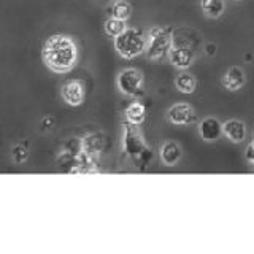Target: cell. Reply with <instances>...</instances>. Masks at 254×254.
Instances as JSON below:
<instances>
[{
  "mask_svg": "<svg viewBox=\"0 0 254 254\" xmlns=\"http://www.w3.org/2000/svg\"><path fill=\"white\" fill-rule=\"evenodd\" d=\"M42 58L45 65L54 73H68L78 62V46L71 37L56 34L45 42Z\"/></svg>",
  "mask_w": 254,
  "mask_h": 254,
  "instance_id": "cell-1",
  "label": "cell"
},
{
  "mask_svg": "<svg viewBox=\"0 0 254 254\" xmlns=\"http://www.w3.org/2000/svg\"><path fill=\"white\" fill-rule=\"evenodd\" d=\"M115 50L124 59L138 58L146 50V35L137 27H127L115 38Z\"/></svg>",
  "mask_w": 254,
  "mask_h": 254,
  "instance_id": "cell-2",
  "label": "cell"
},
{
  "mask_svg": "<svg viewBox=\"0 0 254 254\" xmlns=\"http://www.w3.org/2000/svg\"><path fill=\"white\" fill-rule=\"evenodd\" d=\"M173 46V30L170 27H151L146 37L145 53L151 61H159L164 56H169Z\"/></svg>",
  "mask_w": 254,
  "mask_h": 254,
  "instance_id": "cell-3",
  "label": "cell"
},
{
  "mask_svg": "<svg viewBox=\"0 0 254 254\" xmlns=\"http://www.w3.org/2000/svg\"><path fill=\"white\" fill-rule=\"evenodd\" d=\"M116 86L119 92L127 97L138 99L145 95V78L138 68H124L119 71Z\"/></svg>",
  "mask_w": 254,
  "mask_h": 254,
  "instance_id": "cell-4",
  "label": "cell"
},
{
  "mask_svg": "<svg viewBox=\"0 0 254 254\" xmlns=\"http://www.w3.org/2000/svg\"><path fill=\"white\" fill-rule=\"evenodd\" d=\"M148 148L143 133L138 129V126L126 123L123 126V151L126 156L129 157H137L141 151H145Z\"/></svg>",
  "mask_w": 254,
  "mask_h": 254,
  "instance_id": "cell-5",
  "label": "cell"
},
{
  "mask_svg": "<svg viewBox=\"0 0 254 254\" xmlns=\"http://www.w3.org/2000/svg\"><path fill=\"white\" fill-rule=\"evenodd\" d=\"M165 116L172 124L186 126L195 121V110L190 107L188 102H177L167 110Z\"/></svg>",
  "mask_w": 254,
  "mask_h": 254,
  "instance_id": "cell-6",
  "label": "cell"
},
{
  "mask_svg": "<svg viewBox=\"0 0 254 254\" xmlns=\"http://www.w3.org/2000/svg\"><path fill=\"white\" fill-rule=\"evenodd\" d=\"M61 95L67 105L79 107L86 97L84 84L79 81V79H70V81H65L61 87Z\"/></svg>",
  "mask_w": 254,
  "mask_h": 254,
  "instance_id": "cell-7",
  "label": "cell"
},
{
  "mask_svg": "<svg viewBox=\"0 0 254 254\" xmlns=\"http://www.w3.org/2000/svg\"><path fill=\"white\" fill-rule=\"evenodd\" d=\"M169 61L173 67H177L180 70H188L194 62V53L189 46H172V50L169 51Z\"/></svg>",
  "mask_w": 254,
  "mask_h": 254,
  "instance_id": "cell-8",
  "label": "cell"
},
{
  "mask_svg": "<svg viewBox=\"0 0 254 254\" xmlns=\"http://www.w3.org/2000/svg\"><path fill=\"white\" fill-rule=\"evenodd\" d=\"M198 133L203 141H216L222 135V124L216 118L208 116L202 119L200 126H198Z\"/></svg>",
  "mask_w": 254,
  "mask_h": 254,
  "instance_id": "cell-9",
  "label": "cell"
},
{
  "mask_svg": "<svg viewBox=\"0 0 254 254\" xmlns=\"http://www.w3.org/2000/svg\"><path fill=\"white\" fill-rule=\"evenodd\" d=\"M222 133L232 143H242L246 137V126L240 119H229L222 124Z\"/></svg>",
  "mask_w": 254,
  "mask_h": 254,
  "instance_id": "cell-10",
  "label": "cell"
},
{
  "mask_svg": "<svg viewBox=\"0 0 254 254\" xmlns=\"http://www.w3.org/2000/svg\"><path fill=\"white\" fill-rule=\"evenodd\" d=\"M245 83H246V76H245V71L240 67H230L226 71V75L222 76V86H224L227 91L242 89Z\"/></svg>",
  "mask_w": 254,
  "mask_h": 254,
  "instance_id": "cell-11",
  "label": "cell"
},
{
  "mask_svg": "<svg viewBox=\"0 0 254 254\" xmlns=\"http://www.w3.org/2000/svg\"><path fill=\"white\" fill-rule=\"evenodd\" d=\"M181 157V148L177 141L167 140L161 146V159L165 165H175Z\"/></svg>",
  "mask_w": 254,
  "mask_h": 254,
  "instance_id": "cell-12",
  "label": "cell"
},
{
  "mask_svg": "<svg viewBox=\"0 0 254 254\" xmlns=\"http://www.w3.org/2000/svg\"><path fill=\"white\" fill-rule=\"evenodd\" d=\"M145 118H146V108L138 100L132 102L130 105L126 108V121L127 123L140 126L145 123Z\"/></svg>",
  "mask_w": 254,
  "mask_h": 254,
  "instance_id": "cell-13",
  "label": "cell"
},
{
  "mask_svg": "<svg viewBox=\"0 0 254 254\" xmlns=\"http://www.w3.org/2000/svg\"><path fill=\"white\" fill-rule=\"evenodd\" d=\"M175 86H177V89L183 94H192L197 87V79L192 73L183 70L177 75V78H175Z\"/></svg>",
  "mask_w": 254,
  "mask_h": 254,
  "instance_id": "cell-14",
  "label": "cell"
},
{
  "mask_svg": "<svg viewBox=\"0 0 254 254\" xmlns=\"http://www.w3.org/2000/svg\"><path fill=\"white\" fill-rule=\"evenodd\" d=\"M200 8L206 18L218 19L219 16L224 13L226 3H224V0H200Z\"/></svg>",
  "mask_w": 254,
  "mask_h": 254,
  "instance_id": "cell-15",
  "label": "cell"
},
{
  "mask_svg": "<svg viewBox=\"0 0 254 254\" xmlns=\"http://www.w3.org/2000/svg\"><path fill=\"white\" fill-rule=\"evenodd\" d=\"M103 29H105V34L107 35L116 38L118 35H121L123 32L127 29V24H126V21L116 19V18H113V16H111V18H108L105 21V24H103Z\"/></svg>",
  "mask_w": 254,
  "mask_h": 254,
  "instance_id": "cell-16",
  "label": "cell"
},
{
  "mask_svg": "<svg viewBox=\"0 0 254 254\" xmlns=\"http://www.w3.org/2000/svg\"><path fill=\"white\" fill-rule=\"evenodd\" d=\"M132 14V6L129 2H126V0H116L111 6V16L116 19H123V21H127L130 18Z\"/></svg>",
  "mask_w": 254,
  "mask_h": 254,
  "instance_id": "cell-17",
  "label": "cell"
},
{
  "mask_svg": "<svg viewBox=\"0 0 254 254\" xmlns=\"http://www.w3.org/2000/svg\"><path fill=\"white\" fill-rule=\"evenodd\" d=\"M102 146H103V138L102 135H89V137H86L83 140V151L87 154H97L102 151Z\"/></svg>",
  "mask_w": 254,
  "mask_h": 254,
  "instance_id": "cell-18",
  "label": "cell"
},
{
  "mask_svg": "<svg viewBox=\"0 0 254 254\" xmlns=\"http://www.w3.org/2000/svg\"><path fill=\"white\" fill-rule=\"evenodd\" d=\"M151 161H153V149H151L149 146L145 151H141L137 157H133V162L140 170H145L146 167L151 164Z\"/></svg>",
  "mask_w": 254,
  "mask_h": 254,
  "instance_id": "cell-19",
  "label": "cell"
},
{
  "mask_svg": "<svg viewBox=\"0 0 254 254\" xmlns=\"http://www.w3.org/2000/svg\"><path fill=\"white\" fill-rule=\"evenodd\" d=\"M27 159V149L24 148V146H21V145H18V146H14L13 148V161L14 162H18V164H21V162H24Z\"/></svg>",
  "mask_w": 254,
  "mask_h": 254,
  "instance_id": "cell-20",
  "label": "cell"
},
{
  "mask_svg": "<svg viewBox=\"0 0 254 254\" xmlns=\"http://www.w3.org/2000/svg\"><path fill=\"white\" fill-rule=\"evenodd\" d=\"M246 159H248L251 164H254V140L250 143L248 148H246Z\"/></svg>",
  "mask_w": 254,
  "mask_h": 254,
  "instance_id": "cell-21",
  "label": "cell"
},
{
  "mask_svg": "<svg viewBox=\"0 0 254 254\" xmlns=\"http://www.w3.org/2000/svg\"><path fill=\"white\" fill-rule=\"evenodd\" d=\"M214 51H216V46H214V45H208V46H206V53H208L210 56H213Z\"/></svg>",
  "mask_w": 254,
  "mask_h": 254,
  "instance_id": "cell-22",
  "label": "cell"
},
{
  "mask_svg": "<svg viewBox=\"0 0 254 254\" xmlns=\"http://www.w3.org/2000/svg\"><path fill=\"white\" fill-rule=\"evenodd\" d=\"M235 2H240V0H235Z\"/></svg>",
  "mask_w": 254,
  "mask_h": 254,
  "instance_id": "cell-23",
  "label": "cell"
}]
</instances>
